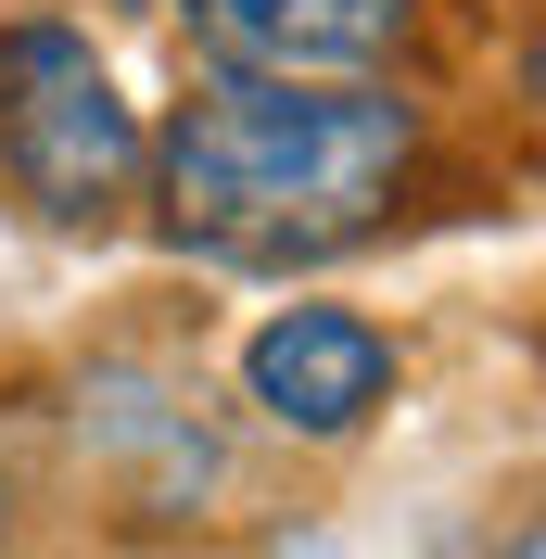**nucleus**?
Wrapping results in <instances>:
<instances>
[{"label": "nucleus", "mask_w": 546, "mask_h": 559, "mask_svg": "<svg viewBox=\"0 0 546 559\" xmlns=\"http://www.w3.org/2000/svg\"><path fill=\"white\" fill-rule=\"evenodd\" d=\"M166 178V229L216 267H318V254L369 242L394 191L419 166V103H394L381 76H216L166 115V140L140 153Z\"/></svg>", "instance_id": "1"}, {"label": "nucleus", "mask_w": 546, "mask_h": 559, "mask_svg": "<svg viewBox=\"0 0 546 559\" xmlns=\"http://www.w3.org/2000/svg\"><path fill=\"white\" fill-rule=\"evenodd\" d=\"M140 153H153L140 140V103L115 90V64L76 26H51V13L0 26V178L51 229H103L128 204Z\"/></svg>", "instance_id": "2"}, {"label": "nucleus", "mask_w": 546, "mask_h": 559, "mask_svg": "<svg viewBox=\"0 0 546 559\" xmlns=\"http://www.w3.org/2000/svg\"><path fill=\"white\" fill-rule=\"evenodd\" d=\"M241 394L280 419V432H306V445H343V432H369L394 407V331L356 306H280L254 344H241Z\"/></svg>", "instance_id": "3"}, {"label": "nucleus", "mask_w": 546, "mask_h": 559, "mask_svg": "<svg viewBox=\"0 0 546 559\" xmlns=\"http://www.w3.org/2000/svg\"><path fill=\"white\" fill-rule=\"evenodd\" d=\"M407 26L419 0H191V38L216 51V76H293V90L381 76Z\"/></svg>", "instance_id": "4"}, {"label": "nucleus", "mask_w": 546, "mask_h": 559, "mask_svg": "<svg viewBox=\"0 0 546 559\" xmlns=\"http://www.w3.org/2000/svg\"><path fill=\"white\" fill-rule=\"evenodd\" d=\"M76 432H90V457H103L115 484L153 509V522H178L191 496H216V432L191 407H178L166 382H140V369H115V382H90V407H76Z\"/></svg>", "instance_id": "5"}, {"label": "nucleus", "mask_w": 546, "mask_h": 559, "mask_svg": "<svg viewBox=\"0 0 546 559\" xmlns=\"http://www.w3.org/2000/svg\"><path fill=\"white\" fill-rule=\"evenodd\" d=\"M128 13H166V0H128Z\"/></svg>", "instance_id": "6"}]
</instances>
